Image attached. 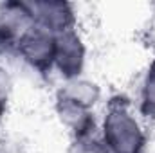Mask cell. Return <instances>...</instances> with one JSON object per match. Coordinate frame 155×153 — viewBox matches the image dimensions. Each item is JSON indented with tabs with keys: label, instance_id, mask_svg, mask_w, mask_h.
<instances>
[{
	"label": "cell",
	"instance_id": "6da1fadb",
	"mask_svg": "<svg viewBox=\"0 0 155 153\" xmlns=\"http://www.w3.org/2000/svg\"><path fill=\"white\" fill-rule=\"evenodd\" d=\"M101 142L108 153H143L146 146L144 132L121 99H112L101 126Z\"/></svg>",
	"mask_w": 155,
	"mask_h": 153
},
{
	"label": "cell",
	"instance_id": "7a4b0ae2",
	"mask_svg": "<svg viewBox=\"0 0 155 153\" xmlns=\"http://www.w3.org/2000/svg\"><path fill=\"white\" fill-rule=\"evenodd\" d=\"M22 60L31 65L36 72L47 74L54 67V50H56V36L49 31L33 25L16 45Z\"/></svg>",
	"mask_w": 155,
	"mask_h": 153
},
{
	"label": "cell",
	"instance_id": "3957f363",
	"mask_svg": "<svg viewBox=\"0 0 155 153\" xmlns=\"http://www.w3.org/2000/svg\"><path fill=\"white\" fill-rule=\"evenodd\" d=\"M29 11L33 16V24L49 31L54 36L74 29L76 15L72 4L69 2H56V0L29 2Z\"/></svg>",
	"mask_w": 155,
	"mask_h": 153
},
{
	"label": "cell",
	"instance_id": "277c9868",
	"mask_svg": "<svg viewBox=\"0 0 155 153\" xmlns=\"http://www.w3.org/2000/svg\"><path fill=\"white\" fill-rule=\"evenodd\" d=\"M33 16L27 2L0 4V47H15L20 38L33 27Z\"/></svg>",
	"mask_w": 155,
	"mask_h": 153
},
{
	"label": "cell",
	"instance_id": "5b68a950",
	"mask_svg": "<svg viewBox=\"0 0 155 153\" xmlns=\"http://www.w3.org/2000/svg\"><path fill=\"white\" fill-rule=\"evenodd\" d=\"M54 67L67 81L79 77L85 67V45L76 33V29L56 34Z\"/></svg>",
	"mask_w": 155,
	"mask_h": 153
},
{
	"label": "cell",
	"instance_id": "8992f818",
	"mask_svg": "<svg viewBox=\"0 0 155 153\" xmlns=\"http://www.w3.org/2000/svg\"><path fill=\"white\" fill-rule=\"evenodd\" d=\"M101 97V90L96 83L92 81H87V79H69L58 92L56 99H61V101H67V103H72L76 106L81 108H87V110H92L96 106V103L99 101Z\"/></svg>",
	"mask_w": 155,
	"mask_h": 153
},
{
	"label": "cell",
	"instance_id": "52a82bcc",
	"mask_svg": "<svg viewBox=\"0 0 155 153\" xmlns=\"http://www.w3.org/2000/svg\"><path fill=\"white\" fill-rule=\"evenodd\" d=\"M139 110L146 117H155V61L148 67L141 85Z\"/></svg>",
	"mask_w": 155,
	"mask_h": 153
},
{
	"label": "cell",
	"instance_id": "ba28073f",
	"mask_svg": "<svg viewBox=\"0 0 155 153\" xmlns=\"http://www.w3.org/2000/svg\"><path fill=\"white\" fill-rule=\"evenodd\" d=\"M69 153H108V151H107V148L101 141H97L90 135V137H85V139H76Z\"/></svg>",
	"mask_w": 155,
	"mask_h": 153
},
{
	"label": "cell",
	"instance_id": "9c48e42d",
	"mask_svg": "<svg viewBox=\"0 0 155 153\" xmlns=\"http://www.w3.org/2000/svg\"><path fill=\"white\" fill-rule=\"evenodd\" d=\"M9 96H11V77L7 74V70L0 65V119L7 110Z\"/></svg>",
	"mask_w": 155,
	"mask_h": 153
}]
</instances>
